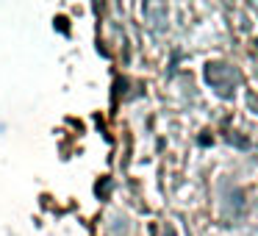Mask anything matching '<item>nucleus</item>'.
Segmentation results:
<instances>
[{
    "instance_id": "f257e3e1",
    "label": "nucleus",
    "mask_w": 258,
    "mask_h": 236,
    "mask_svg": "<svg viewBox=\"0 0 258 236\" xmlns=\"http://www.w3.org/2000/svg\"><path fill=\"white\" fill-rule=\"evenodd\" d=\"M206 81L211 84V89L217 92L219 97H233V92H236V86H239L241 78L233 67H228V64L208 62L206 64Z\"/></svg>"
},
{
    "instance_id": "f03ea898",
    "label": "nucleus",
    "mask_w": 258,
    "mask_h": 236,
    "mask_svg": "<svg viewBox=\"0 0 258 236\" xmlns=\"http://www.w3.org/2000/svg\"><path fill=\"white\" fill-rule=\"evenodd\" d=\"M145 12L150 14L153 28H161V25L167 23V6H161V3H150V6H145Z\"/></svg>"
},
{
    "instance_id": "7ed1b4c3",
    "label": "nucleus",
    "mask_w": 258,
    "mask_h": 236,
    "mask_svg": "<svg viewBox=\"0 0 258 236\" xmlns=\"http://www.w3.org/2000/svg\"><path fill=\"white\" fill-rule=\"evenodd\" d=\"M228 142H230V145H236V147H250V142L241 139V136H236V134H230V136H228Z\"/></svg>"
},
{
    "instance_id": "20e7f679",
    "label": "nucleus",
    "mask_w": 258,
    "mask_h": 236,
    "mask_svg": "<svg viewBox=\"0 0 258 236\" xmlns=\"http://www.w3.org/2000/svg\"><path fill=\"white\" fill-rule=\"evenodd\" d=\"M164 236H175V230H172V228H169V225H167V230H164Z\"/></svg>"
}]
</instances>
